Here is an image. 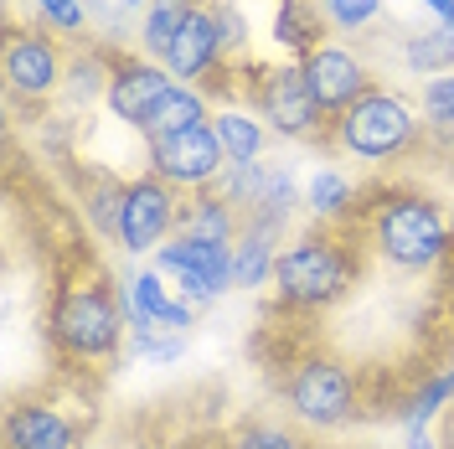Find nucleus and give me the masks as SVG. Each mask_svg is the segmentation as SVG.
Instances as JSON below:
<instances>
[{
	"label": "nucleus",
	"mask_w": 454,
	"mask_h": 449,
	"mask_svg": "<svg viewBox=\"0 0 454 449\" xmlns=\"http://www.w3.org/2000/svg\"><path fill=\"white\" fill-rule=\"evenodd\" d=\"M454 227L444 217V207L428 197H413V192H397V197H382L372 207V248L382 253L393 269H434L444 253H450Z\"/></svg>",
	"instance_id": "nucleus-1"
},
{
	"label": "nucleus",
	"mask_w": 454,
	"mask_h": 449,
	"mask_svg": "<svg viewBox=\"0 0 454 449\" xmlns=\"http://www.w3.org/2000/svg\"><path fill=\"white\" fill-rule=\"evenodd\" d=\"M356 284V253L331 238H294L279 248L274 264V295L289 310H331Z\"/></svg>",
	"instance_id": "nucleus-2"
},
{
	"label": "nucleus",
	"mask_w": 454,
	"mask_h": 449,
	"mask_svg": "<svg viewBox=\"0 0 454 449\" xmlns=\"http://www.w3.org/2000/svg\"><path fill=\"white\" fill-rule=\"evenodd\" d=\"M419 124H424V119H419V109H413L403 93L367 88L351 109L336 114V145L351 155V161L382 166V161H397V155L413 150Z\"/></svg>",
	"instance_id": "nucleus-3"
},
{
	"label": "nucleus",
	"mask_w": 454,
	"mask_h": 449,
	"mask_svg": "<svg viewBox=\"0 0 454 449\" xmlns=\"http://www.w3.org/2000/svg\"><path fill=\"white\" fill-rule=\"evenodd\" d=\"M52 336L78 362H104L129 336V310L104 284H67L52 310Z\"/></svg>",
	"instance_id": "nucleus-4"
},
{
	"label": "nucleus",
	"mask_w": 454,
	"mask_h": 449,
	"mask_svg": "<svg viewBox=\"0 0 454 449\" xmlns=\"http://www.w3.org/2000/svg\"><path fill=\"white\" fill-rule=\"evenodd\" d=\"M284 398H289V414L310 429H336L356 414V382L351 372L331 357H305L294 362L289 382H284Z\"/></svg>",
	"instance_id": "nucleus-5"
},
{
	"label": "nucleus",
	"mask_w": 454,
	"mask_h": 449,
	"mask_svg": "<svg viewBox=\"0 0 454 449\" xmlns=\"http://www.w3.org/2000/svg\"><path fill=\"white\" fill-rule=\"evenodd\" d=\"M155 269L176 280L181 300L212 305L232 289V243H197V238L176 232L166 248H155Z\"/></svg>",
	"instance_id": "nucleus-6"
},
{
	"label": "nucleus",
	"mask_w": 454,
	"mask_h": 449,
	"mask_svg": "<svg viewBox=\"0 0 454 449\" xmlns=\"http://www.w3.org/2000/svg\"><path fill=\"white\" fill-rule=\"evenodd\" d=\"M258 119L279 135V140H310L325 124V109L315 104L310 78L300 62H279L258 78Z\"/></svg>",
	"instance_id": "nucleus-7"
},
{
	"label": "nucleus",
	"mask_w": 454,
	"mask_h": 449,
	"mask_svg": "<svg viewBox=\"0 0 454 449\" xmlns=\"http://www.w3.org/2000/svg\"><path fill=\"white\" fill-rule=\"evenodd\" d=\"M181 227V207H176V186L160 176H140L124 186V207H119V248L124 253H155L166 248Z\"/></svg>",
	"instance_id": "nucleus-8"
},
{
	"label": "nucleus",
	"mask_w": 454,
	"mask_h": 449,
	"mask_svg": "<svg viewBox=\"0 0 454 449\" xmlns=\"http://www.w3.org/2000/svg\"><path fill=\"white\" fill-rule=\"evenodd\" d=\"M227 170V150L212 130V119L186 130V135H170V140H150V176H160L170 186H217Z\"/></svg>",
	"instance_id": "nucleus-9"
},
{
	"label": "nucleus",
	"mask_w": 454,
	"mask_h": 449,
	"mask_svg": "<svg viewBox=\"0 0 454 449\" xmlns=\"http://www.w3.org/2000/svg\"><path fill=\"white\" fill-rule=\"evenodd\" d=\"M176 78H170L166 62H155V57H119L109 73V93H104V109L119 119V124H129V130H145L150 124V114L160 109V98H166Z\"/></svg>",
	"instance_id": "nucleus-10"
},
{
	"label": "nucleus",
	"mask_w": 454,
	"mask_h": 449,
	"mask_svg": "<svg viewBox=\"0 0 454 449\" xmlns=\"http://www.w3.org/2000/svg\"><path fill=\"white\" fill-rule=\"evenodd\" d=\"M119 300L129 310V331H176V336H186L192 320H197V305L192 300H176L160 269L129 274L124 289H119Z\"/></svg>",
	"instance_id": "nucleus-11"
},
{
	"label": "nucleus",
	"mask_w": 454,
	"mask_h": 449,
	"mask_svg": "<svg viewBox=\"0 0 454 449\" xmlns=\"http://www.w3.org/2000/svg\"><path fill=\"white\" fill-rule=\"evenodd\" d=\"M300 67H305L315 104H320L325 114L351 109V104L367 93V67H362V57L351 52V47H340V42H320Z\"/></svg>",
	"instance_id": "nucleus-12"
},
{
	"label": "nucleus",
	"mask_w": 454,
	"mask_h": 449,
	"mask_svg": "<svg viewBox=\"0 0 454 449\" xmlns=\"http://www.w3.org/2000/svg\"><path fill=\"white\" fill-rule=\"evenodd\" d=\"M5 88L11 93H27V98H47L62 88L67 67H62V52L52 47V36H36V31H11L5 42Z\"/></svg>",
	"instance_id": "nucleus-13"
},
{
	"label": "nucleus",
	"mask_w": 454,
	"mask_h": 449,
	"mask_svg": "<svg viewBox=\"0 0 454 449\" xmlns=\"http://www.w3.org/2000/svg\"><path fill=\"white\" fill-rule=\"evenodd\" d=\"M223 27H217V16H212V5H197L192 16H186V27H181V36L170 42L166 52V67L176 83H197V78H212L217 67H223Z\"/></svg>",
	"instance_id": "nucleus-14"
},
{
	"label": "nucleus",
	"mask_w": 454,
	"mask_h": 449,
	"mask_svg": "<svg viewBox=\"0 0 454 449\" xmlns=\"http://www.w3.org/2000/svg\"><path fill=\"white\" fill-rule=\"evenodd\" d=\"M5 449H78V423L62 408L21 403L5 419Z\"/></svg>",
	"instance_id": "nucleus-15"
},
{
	"label": "nucleus",
	"mask_w": 454,
	"mask_h": 449,
	"mask_svg": "<svg viewBox=\"0 0 454 449\" xmlns=\"http://www.w3.org/2000/svg\"><path fill=\"white\" fill-rule=\"evenodd\" d=\"M279 227L248 223L243 227V243L232 248V284L238 289H258V284H274V264H279Z\"/></svg>",
	"instance_id": "nucleus-16"
},
{
	"label": "nucleus",
	"mask_w": 454,
	"mask_h": 449,
	"mask_svg": "<svg viewBox=\"0 0 454 449\" xmlns=\"http://www.w3.org/2000/svg\"><path fill=\"white\" fill-rule=\"evenodd\" d=\"M238 207L223 197V192H201L197 201L181 207V232L197 238V243H232L238 238Z\"/></svg>",
	"instance_id": "nucleus-17"
},
{
	"label": "nucleus",
	"mask_w": 454,
	"mask_h": 449,
	"mask_svg": "<svg viewBox=\"0 0 454 449\" xmlns=\"http://www.w3.org/2000/svg\"><path fill=\"white\" fill-rule=\"evenodd\" d=\"M212 130H217V140H223V150H227V166H258V161H263L269 135H263V119H258V114L217 109L212 114Z\"/></svg>",
	"instance_id": "nucleus-18"
},
{
	"label": "nucleus",
	"mask_w": 454,
	"mask_h": 449,
	"mask_svg": "<svg viewBox=\"0 0 454 449\" xmlns=\"http://www.w3.org/2000/svg\"><path fill=\"white\" fill-rule=\"evenodd\" d=\"M207 124V93H197L192 83H176L160 98V109L150 114V124H145V135L150 140H170V135H186V130H197Z\"/></svg>",
	"instance_id": "nucleus-19"
},
{
	"label": "nucleus",
	"mask_w": 454,
	"mask_h": 449,
	"mask_svg": "<svg viewBox=\"0 0 454 449\" xmlns=\"http://www.w3.org/2000/svg\"><path fill=\"white\" fill-rule=\"evenodd\" d=\"M201 0H150L140 16V52L155 57V62H166L170 42L181 36V27H186V16L197 11Z\"/></svg>",
	"instance_id": "nucleus-20"
},
{
	"label": "nucleus",
	"mask_w": 454,
	"mask_h": 449,
	"mask_svg": "<svg viewBox=\"0 0 454 449\" xmlns=\"http://www.w3.org/2000/svg\"><path fill=\"white\" fill-rule=\"evenodd\" d=\"M403 62H408V73H419V78L454 73V27H434V31H424V36H413V42L403 47Z\"/></svg>",
	"instance_id": "nucleus-21"
},
{
	"label": "nucleus",
	"mask_w": 454,
	"mask_h": 449,
	"mask_svg": "<svg viewBox=\"0 0 454 449\" xmlns=\"http://www.w3.org/2000/svg\"><path fill=\"white\" fill-rule=\"evenodd\" d=\"M320 27H315V16H310V5L305 0H284L279 11H274V42H279V52H300V57H310L320 42Z\"/></svg>",
	"instance_id": "nucleus-22"
},
{
	"label": "nucleus",
	"mask_w": 454,
	"mask_h": 449,
	"mask_svg": "<svg viewBox=\"0 0 454 449\" xmlns=\"http://www.w3.org/2000/svg\"><path fill=\"white\" fill-rule=\"evenodd\" d=\"M351 201H356V192H351V181L340 176V170H310V181H305V207H310L315 217H346L351 212Z\"/></svg>",
	"instance_id": "nucleus-23"
},
{
	"label": "nucleus",
	"mask_w": 454,
	"mask_h": 449,
	"mask_svg": "<svg viewBox=\"0 0 454 449\" xmlns=\"http://www.w3.org/2000/svg\"><path fill=\"white\" fill-rule=\"evenodd\" d=\"M450 403H454V366L450 372H439V377H428L424 388L408 398V408H403V429H428Z\"/></svg>",
	"instance_id": "nucleus-24"
},
{
	"label": "nucleus",
	"mask_w": 454,
	"mask_h": 449,
	"mask_svg": "<svg viewBox=\"0 0 454 449\" xmlns=\"http://www.w3.org/2000/svg\"><path fill=\"white\" fill-rule=\"evenodd\" d=\"M419 114H424V124H434V130H454V73L428 78L424 93H419Z\"/></svg>",
	"instance_id": "nucleus-25"
},
{
	"label": "nucleus",
	"mask_w": 454,
	"mask_h": 449,
	"mask_svg": "<svg viewBox=\"0 0 454 449\" xmlns=\"http://www.w3.org/2000/svg\"><path fill=\"white\" fill-rule=\"evenodd\" d=\"M320 11H325V21L336 31H367L382 16V0H325Z\"/></svg>",
	"instance_id": "nucleus-26"
},
{
	"label": "nucleus",
	"mask_w": 454,
	"mask_h": 449,
	"mask_svg": "<svg viewBox=\"0 0 454 449\" xmlns=\"http://www.w3.org/2000/svg\"><path fill=\"white\" fill-rule=\"evenodd\" d=\"M129 351L140 362H176L186 351V336H176V331H129Z\"/></svg>",
	"instance_id": "nucleus-27"
},
{
	"label": "nucleus",
	"mask_w": 454,
	"mask_h": 449,
	"mask_svg": "<svg viewBox=\"0 0 454 449\" xmlns=\"http://www.w3.org/2000/svg\"><path fill=\"white\" fill-rule=\"evenodd\" d=\"M232 449H300V434L279 429V423H254L232 439Z\"/></svg>",
	"instance_id": "nucleus-28"
},
{
	"label": "nucleus",
	"mask_w": 454,
	"mask_h": 449,
	"mask_svg": "<svg viewBox=\"0 0 454 449\" xmlns=\"http://www.w3.org/2000/svg\"><path fill=\"white\" fill-rule=\"evenodd\" d=\"M36 11L57 31H83L88 27V0H36Z\"/></svg>",
	"instance_id": "nucleus-29"
},
{
	"label": "nucleus",
	"mask_w": 454,
	"mask_h": 449,
	"mask_svg": "<svg viewBox=\"0 0 454 449\" xmlns=\"http://www.w3.org/2000/svg\"><path fill=\"white\" fill-rule=\"evenodd\" d=\"M212 16H217V27H223L227 52H248V16H238L227 0H217V5H212Z\"/></svg>",
	"instance_id": "nucleus-30"
},
{
	"label": "nucleus",
	"mask_w": 454,
	"mask_h": 449,
	"mask_svg": "<svg viewBox=\"0 0 454 449\" xmlns=\"http://www.w3.org/2000/svg\"><path fill=\"white\" fill-rule=\"evenodd\" d=\"M424 11L439 21V27H454V0H424Z\"/></svg>",
	"instance_id": "nucleus-31"
},
{
	"label": "nucleus",
	"mask_w": 454,
	"mask_h": 449,
	"mask_svg": "<svg viewBox=\"0 0 454 449\" xmlns=\"http://www.w3.org/2000/svg\"><path fill=\"white\" fill-rule=\"evenodd\" d=\"M408 449H439L428 439V429H408Z\"/></svg>",
	"instance_id": "nucleus-32"
},
{
	"label": "nucleus",
	"mask_w": 454,
	"mask_h": 449,
	"mask_svg": "<svg viewBox=\"0 0 454 449\" xmlns=\"http://www.w3.org/2000/svg\"><path fill=\"white\" fill-rule=\"evenodd\" d=\"M444 449H454V403L444 408Z\"/></svg>",
	"instance_id": "nucleus-33"
},
{
	"label": "nucleus",
	"mask_w": 454,
	"mask_h": 449,
	"mask_svg": "<svg viewBox=\"0 0 454 449\" xmlns=\"http://www.w3.org/2000/svg\"><path fill=\"white\" fill-rule=\"evenodd\" d=\"M114 5H119V11H145L150 0H114Z\"/></svg>",
	"instance_id": "nucleus-34"
},
{
	"label": "nucleus",
	"mask_w": 454,
	"mask_h": 449,
	"mask_svg": "<svg viewBox=\"0 0 454 449\" xmlns=\"http://www.w3.org/2000/svg\"><path fill=\"white\" fill-rule=\"evenodd\" d=\"M166 449H181V445H166Z\"/></svg>",
	"instance_id": "nucleus-35"
},
{
	"label": "nucleus",
	"mask_w": 454,
	"mask_h": 449,
	"mask_svg": "<svg viewBox=\"0 0 454 449\" xmlns=\"http://www.w3.org/2000/svg\"><path fill=\"white\" fill-rule=\"evenodd\" d=\"M315 5H325V0H315Z\"/></svg>",
	"instance_id": "nucleus-36"
}]
</instances>
